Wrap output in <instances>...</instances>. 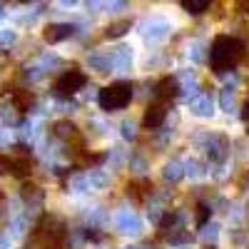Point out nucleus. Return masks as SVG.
<instances>
[{"mask_svg":"<svg viewBox=\"0 0 249 249\" xmlns=\"http://www.w3.org/2000/svg\"><path fill=\"white\" fill-rule=\"evenodd\" d=\"M242 55H244L242 40H237L232 35H217L210 48V68H212V72L222 75L227 70H232L242 60Z\"/></svg>","mask_w":249,"mask_h":249,"instance_id":"nucleus-1","label":"nucleus"},{"mask_svg":"<svg viewBox=\"0 0 249 249\" xmlns=\"http://www.w3.org/2000/svg\"><path fill=\"white\" fill-rule=\"evenodd\" d=\"M33 242L40 249H62L65 244V224L55 217H43L37 222L35 232H33Z\"/></svg>","mask_w":249,"mask_h":249,"instance_id":"nucleus-2","label":"nucleus"},{"mask_svg":"<svg viewBox=\"0 0 249 249\" xmlns=\"http://www.w3.org/2000/svg\"><path fill=\"white\" fill-rule=\"evenodd\" d=\"M130 100H132V85L130 82H112V85L102 88L100 95H97V102L105 112H115V110L127 107Z\"/></svg>","mask_w":249,"mask_h":249,"instance_id":"nucleus-3","label":"nucleus"},{"mask_svg":"<svg viewBox=\"0 0 249 249\" xmlns=\"http://www.w3.org/2000/svg\"><path fill=\"white\" fill-rule=\"evenodd\" d=\"M85 82H88V77L82 75L80 70H68V72H62V75L55 80V90H57L60 97H70V95H75L77 90L85 88Z\"/></svg>","mask_w":249,"mask_h":249,"instance_id":"nucleus-4","label":"nucleus"},{"mask_svg":"<svg viewBox=\"0 0 249 249\" xmlns=\"http://www.w3.org/2000/svg\"><path fill=\"white\" fill-rule=\"evenodd\" d=\"M155 95H157V102H162V105H167L170 100H175L179 95V82L172 77V75H164L157 88H155Z\"/></svg>","mask_w":249,"mask_h":249,"instance_id":"nucleus-5","label":"nucleus"},{"mask_svg":"<svg viewBox=\"0 0 249 249\" xmlns=\"http://www.w3.org/2000/svg\"><path fill=\"white\" fill-rule=\"evenodd\" d=\"M164 117H167V110H164L162 102H150L144 115H142V127L144 130H157L164 122Z\"/></svg>","mask_w":249,"mask_h":249,"instance_id":"nucleus-6","label":"nucleus"},{"mask_svg":"<svg viewBox=\"0 0 249 249\" xmlns=\"http://www.w3.org/2000/svg\"><path fill=\"white\" fill-rule=\"evenodd\" d=\"M8 172L15 175V177H28L33 172V160L28 155H15V157H8Z\"/></svg>","mask_w":249,"mask_h":249,"instance_id":"nucleus-7","label":"nucleus"},{"mask_svg":"<svg viewBox=\"0 0 249 249\" xmlns=\"http://www.w3.org/2000/svg\"><path fill=\"white\" fill-rule=\"evenodd\" d=\"M72 25H48L43 30V37H45V43H60V40H65L68 35H72Z\"/></svg>","mask_w":249,"mask_h":249,"instance_id":"nucleus-8","label":"nucleus"},{"mask_svg":"<svg viewBox=\"0 0 249 249\" xmlns=\"http://www.w3.org/2000/svg\"><path fill=\"white\" fill-rule=\"evenodd\" d=\"M130 28H132V20H130V18H122V20H115V23L107 25L105 35H107V37H122Z\"/></svg>","mask_w":249,"mask_h":249,"instance_id":"nucleus-9","label":"nucleus"},{"mask_svg":"<svg viewBox=\"0 0 249 249\" xmlns=\"http://www.w3.org/2000/svg\"><path fill=\"white\" fill-rule=\"evenodd\" d=\"M33 102H35V97H33V92H30V90H15V105H18V110H20V112L30 110Z\"/></svg>","mask_w":249,"mask_h":249,"instance_id":"nucleus-10","label":"nucleus"},{"mask_svg":"<svg viewBox=\"0 0 249 249\" xmlns=\"http://www.w3.org/2000/svg\"><path fill=\"white\" fill-rule=\"evenodd\" d=\"M53 132L57 135V137H77V127H75V124L72 122H65V120H62V122H55L53 124Z\"/></svg>","mask_w":249,"mask_h":249,"instance_id":"nucleus-11","label":"nucleus"},{"mask_svg":"<svg viewBox=\"0 0 249 249\" xmlns=\"http://www.w3.org/2000/svg\"><path fill=\"white\" fill-rule=\"evenodd\" d=\"M210 0H182V8L187 10V13H192V15H199V13H204V10H210Z\"/></svg>","mask_w":249,"mask_h":249,"instance_id":"nucleus-12","label":"nucleus"},{"mask_svg":"<svg viewBox=\"0 0 249 249\" xmlns=\"http://www.w3.org/2000/svg\"><path fill=\"white\" fill-rule=\"evenodd\" d=\"M23 197H25V199H30V197H40L37 187H35V184H28V182H25V184H23Z\"/></svg>","mask_w":249,"mask_h":249,"instance_id":"nucleus-13","label":"nucleus"},{"mask_svg":"<svg viewBox=\"0 0 249 249\" xmlns=\"http://www.w3.org/2000/svg\"><path fill=\"white\" fill-rule=\"evenodd\" d=\"M197 210H199V212H197V224H204V222H207V217H210V210H207L204 204H199Z\"/></svg>","mask_w":249,"mask_h":249,"instance_id":"nucleus-14","label":"nucleus"},{"mask_svg":"<svg viewBox=\"0 0 249 249\" xmlns=\"http://www.w3.org/2000/svg\"><path fill=\"white\" fill-rule=\"evenodd\" d=\"M242 117H244V120H249V97L244 100V107H242Z\"/></svg>","mask_w":249,"mask_h":249,"instance_id":"nucleus-15","label":"nucleus"}]
</instances>
